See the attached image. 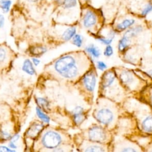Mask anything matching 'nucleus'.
<instances>
[{"instance_id":"f257e3e1","label":"nucleus","mask_w":152,"mask_h":152,"mask_svg":"<svg viewBox=\"0 0 152 152\" xmlns=\"http://www.w3.org/2000/svg\"><path fill=\"white\" fill-rule=\"evenodd\" d=\"M100 88L109 99L116 103L124 99L126 90L119 82L115 68L104 72L100 79Z\"/></svg>"},{"instance_id":"f03ea898","label":"nucleus","mask_w":152,"mask_h":152,"mask_svg":"<svg viewBox=\"0 0 152 152\" xmlns=\"http://www.w3.org/2000/svg\"><path fill=\"white\" fill-rule=\"evenodd\" d=\"M118 103L109 99L105 100L103 104L95 110L94 116L96 120L107 129L115 128V124L118 119L119 107Z\"/></svg>"},{"instance_id":"7ed1b4c3","label":"nucleus","mask_w":152,"mask_h":152,"mask_svg":"<svg viewBox=\"0 0 152 152\" xmlns=\"http://www.w3.org/2000/svg\"><path fill=\"white\" fill-rule=\"evenodd\" d=\"M118 78L126 91H141L145 87L143 80L140 78L132 71L125 68H115Z\"/></svg>"},{"instance_id":"20e7f679","label":"nucleus","mask_w":152,"mask_h":152,"mask_svg":"<svg viewBox=\"0 0 152 152\" xmlns=\"http://www.w3.org/2000/svg\"><path fill=\"white\" fill-rule=\"evenodd\" d=\"M54 68L60 75L68 79L77 77L80 72V67L77 59L70 55L58 58L55 62Z\"/></svg>"},{"instance_id":"39448f33","label":"nucleus","mask_w":152,"mask_h":152,"mask_svg":"<svg viewBox=\"0 0 152 152\" xmlns=\"http://www.w3.org/2000/svg\"><path fill=\"white\" fill-rule=\"evenodd\" d=\"M147 104H142L141 109L136 110L135 114L138 116V128L147 135L152 134V109Z\"/></svg>"},{"instance_id":"423d86ee","label":"nucleus","mask_w":152,"mask_h":152,"mask_svg":"<svg viewBox=\"0 0 152 152\" xmlns=\"http://www.w3.org/2000/svg\"><path fill=\"white\" fill-rule=\"evenodd\" d=\"M101 14L98 10L88 6L85 7L82 11L81 23L83 26L89 30H94L100 26Z\"/></svg>"},{"instance_id":"0eeeda50","label":"nucleus","mask_w":152,"mask_h":152,"mask_svg":"<svg viewBox=\"0 0 152 152\" xmlns=\"http://www.w3.org/2000/svg\"><path fill=\"white\" fill-rule=\"evenodd\" d=\"M88 137L92 142L102 144H109L113 139L112 135H110L109 129H107L99 125H94L89 128Z\"/></svg>"},{"instance_id":"6e6552de","label":"nucleus","mask_w":152,"mask_h":152,"mask_svg":"<svg viewBox=\"0 0 152 152\" xmlns=\"http://www.w3.org/2000/svg\"><path fill=\"white\" fill-rule=\"evenodd\" d=\"M62 141V138L58 132L48 131L43 135L41 142L43 146L46 148L55 149L61 144Z\"/></svg>"},{"instance_id":"1a4fd4ad","label":"nucleus","mask_w":152,"mask_h":152,"mask_svg":"<svg viewBox=\"0 0 152 152\" xmlns=\"http://www.w3.org/2000/svg\"><path fill=\"white\" fill-rule=\"evenodd\" d=\"M97 82V74L94 69L88 71L83 78V84L86 90L89 93H93L95 89Z\"/></svg>"},{"instance_id":"9d476101","label":"nucleus","mask_w":152,"mask_h":152,"mask_svg":"<svg viewBox=\"0 0 152 152\" xmlns=\"http://www.w3.org/2000/svg\"><path fill=\"white\" fill-rule=\"evenodd\" d=\"M113 147L118 148V149H116L115 151L122 152L141 151L138 145L135 144L134 142L129 141L128 140H123L119 141V142H114Z\"/></svg>"},{"instance_id":"9b49d317","label":"nucleus","mask_w":152,"mask_h":152,"mask_svg":"<svg viewBox=\"0 0 152 152\" xmlns=\"http://www.w3.org/2000/svg\"><path fill=\"white\" fill-rule=\"evenodd\" d=\"M135 23H136V20L134 18L126 17L122 19L118 23H117L115 24L114 28L117 33L124 32L128 28L134 26Z\"/></svg>"},{"instance_id":"f8f14e48","label":"nucleus","mask_w":152,"mask_h":152,"mask_svg":"<svg viewBox=\"0 0 152 152\" xmlns=\"http://www.w3.org/2000/svg\"><path fill=\"white\" fill-rule=\"evenodd\" d=\"M132 39L126 37L125 35H122V37L119 40L118 43V52L121 54H125L128 49L131 47Z\"/></svg>"},{"instance_id":"ddd939ff","label":"nucleus","mask_w":152,"mask_h":152,"mask_svg":"<svg viewBox=\"0 0 152 152\" xmlns=\"http://www.w3.org/2000/svg\"><path fill=\"white\" fill-rule=\"evenodd\" d=\"M144 30V26L141 24H137L134 25L131 28H128L126 31H124V35L126 37L133 39V38L137 37L138 34L142 33Z\"/></svg>"},{"instance_id":"4468645a","label":"nucleus","mask_w":152,"mask_h":152,"mask_svg":"<svg viewBox=\"0 0 152 152\" xmlns=\"http://www.w3.org/2000/svg\"><path fill=\"white\" fill-rule=\"evenodd\" d=\"M73 118L77 125H80L85 119L84 108L80 106H76L73 110Z\"/></svg>"},{"instance_id":"2eb2a0df","label":"nucleus","mask_w":152,"mask_h":152,"mask_svg":"<svg viewBox=\"0 0 152 152\" xmlns=\"http://www.w3.org/2000/svg\"><path fill=\"white\" fill-rule=\"evenodd\" d=\"M43 125L40 123H35L31 125L27 131V135L30 138L36 137L42 130Z\"/></svg>"},{"instance_id":"dca6fc26","label":"nucleus","mask_w":152,"mask_h":152,"mask_svg":"<svg viewBox=\"0 0 152 152\" xmlns=\"http://www.w3.org/2000/svg\"><path fill=\"white\" fill-rule=\"evenodd\" d=\"M22 70L28 75H33L35 74L36 71L33 66V64L28 59H25L22 66Z\"/></svg>"},{"instance_id":"f3484780","label":"nucleus","mask_w":152,"mask_h":152,"mask_svg":"<svg viewBox=\"0 0 152 152\" xmlns=\"http://www.w3.org/2000/svg\"><path fill=\"white\" fill-rule=\"evenodd\" d=\"M77 29L75 26H71L65 30L62 34V39L65 41H68L72 39L76 34Z\"/></svg>"},{"instance_id":"a211bd4d","label":"nucleus","mask_w":152,"mask_h":152,"mask_svg":"<svg viewBox=\"0 0 152 152\" xmlns=\"http://www.w3.org/2000/svg\"><path fill=\"white\" fill-rule=\"evenodd\" d=\"M86 52L89 53L93 58H98L101 55V52L99 48L94 44H90L86 47Z\"/></svg>"},{"instance_id":"6ab92c4d","label":"nucleus","mask_w":152,"mask_h":152,"mask_svg":"<svg viewBox=\"0 0 152 152\" xmlns=\"http://www.w3.org/2000/svg\"><path fill=\"white\" fill-rule=\"evenodd\" d=\"M104 144H92L89 145H88L86 148L84 150L85 151H93V152H103L105 151H107L104 148Z\"/></svg>"},{"instance_id":"aec40b11","label":"nucleus","mask_w":152,"mask_h":152,"mask_svg":"<svg viewBox=\"0 0 152 152\" xmlns=\"http://www.w3.org/2000/svg\"><path fill=\"white\" fill-rule=\"evenodd\" d=\"M152 12V0H150L141 8L140 12V17L144 18Z\"/></svg>"},{"instance_id":"412c9836","label":"nucleus","mask_w":152,"mask_h":152,"mask_svg":"<svg viewBox=\"0 0 152 152\" xmlns=\"http://www.w3.org/2000/svg\"><path fill=\"white\" fill-rule=\"evenodd\" d=\"M78 5V0H63L61 5L65 10H71Z\"/></svg>"},{"instance_id":"4be33fe9","label":"nucleus","mask_w":152,"mask_h":152,"mask_svg":"<svg viewBox=\"0 0 152 152\" xmlns=\"http://www.w3.org/2000/svg\"><path fill=\"white\" fill-rule=\"evenodd\" d=\"M11 0H0V9L4 13H8L11 8Z\"/></svg>"},{"instance_id":"5701e85b","label":"nucleus","mask_w":152,"mask_h":152,"mask_svg":"<svg viewBox=\"0 0 152 152\" xmlns=\"http://www.w3.org/2000/svg\"><path fill=\"white\" fill-rule=\"evenodd\" d=\"M144 95V102L147 104L152 109V86L151 88H148L147 91H145Z\"/></svg>"},{"instance_id":"b1692460","label":"nucleus","mask_w":152,"mask_h":152,"mask_svg":"<svg viewBox=\"0 0 152 152\" xmlns=\"http://www.w3.org/2000/svg\"><path fill=\"white\" fill-rule=\"evenodd\" d=\"M36 114L39 118L41 119L43 122L45 123H49L50 121V118L48 115H46L41 109L40 107H37L36 108Z\"/></svg>"},{"instance_id":"393cba45","label":"nucleus","mask_w":152,"mask_h":152,"mask_svg":"<svg viewBox=\"0 0 152 152\" xmlns=\"http://www.w3.org/2000/svg\"><path fill=\"white\" fill-rule=\"evenodd\" d=\"M97 39L98 41H99L101 43L104 45H111V43H112L113 40H114L113 38L112 37H109L107 36H98L96 38Z\"/></svg>"},{"instance_id":"a878e982","label":"nucleus","mask_w":152,"mask_h":152,"mask_svg":"<svg viewBox=\"0 0 152 152\" xmlns=\"http://www.w3.org/2000/svg\"><path fill=\"white\" fill-rule=\"evenodd\" d=\"M46 49L44 47H41V46L34 47V48H32L30 50L31 53L36 56L41 55L43 54L45 52H46Z\"/></svg>"},{"instance_id":"bb28decb","label":"nucleus","mask_w":152,"mask_h":152,"mask_svg":"<svg viewBox=\"0 0 152 152\" xmlns=\"http://www.w3.org/2000/svg\"><path fill=\"white\" fill-rule=\"evenodd\" d=\"M72 43L78 48H80L83 45V37L80 34H75L72 37Z\"/></svg>"},{"instance_id":"cd10ccee","label":"nucleus","mask_w":152,"mask_h":152,"mask_svg":"<svg viewBox=\"0 0 152 152\" xmlns=\"http://www.w3.org/2000/svg\"><path fill=\"white\" fill-rule=\"evenodd\" d=\"M36 102L40 108H43L44 109H46L48 108L49 103V102L43 97H38L36 99Z\"/></svg>"},{"instance_id":"c85d7f7f","label":"nucleus","mask_w":152,"mask_h":152,"mask_svg":"<svg viewBox=\"0 0 152 152\" xmlns=\"http://www.w3.org/2000/svg\"><path fill=\"white\" fill-rule=\"evenodd\" d=\"M113 49L112 45H106L103 51V55L106 57H110L113 55Z\"/></svg>"},{"instance_id":"c756f323","label":"nucleus","mask_w":152,"mask_h":152,"mask_svg":"<svg viewBox=\"0 0 152 152\" xmlns=\"http://www.w3.org/2000/svg\"><path fill=\"white\" fill-rule=\"evenodd\" d=\"M96 67L98 69L103 71H106L107 68V64L102 61H98L96 62Z\"/></svg>"},{"instance_id":"7c9ffc66","label":"nucleus","mask_w":152,"mask_h":152,"mask_svg":"<svg viewBox=\"0 0 152 152\" xmlns=\"http://www.w3.org/2000/svg\"><path fill=\"white\" fill-rule=\"evenodd\" d=\"M11 137V135L8 132L4 131L2 129H0V140H10Z\"/></svg>"},{"instance_id":"2f4dec72","label":"nucleus","mask_w":152,"mask_h":152,"mask_svg":"<svg viewBox=\"0 0 152 152\" xmlns=\"http://www.w3.org/2000/svg\"><path fill=\"white\" fill-rule=\"evenodd\" d=\"M7 58V52L6 50L0 47V63H2L5 61Z\"/></svg>"},{"instance_id":"473e14b6","label":"nucleus","mask_w":152,"mask_h":152,"mask_svg":"<svg viewBox=\"0 0 152 152\" xmlns=\"http://www.w3.org/2000/svg\"><path fill=\"white\" fill-rule=\"evenodd\" d=\"M13 151H15L10 147H7L4 145L0 146V152H13Z\"/></svg>"},{"instance_id":"72a5a7b5","label":"nucleus","mask_w":152,"mask_h":152,"mask_svg":"<svg viewBox=\"0 0 152 152\" xmlns=\"http://www.w3.org/2000/svg\"><path fill=\"white\" fill-rule=\"evenodd\" d=\"M5 24V17L3 14H0V28H2Z\"/></svg>"},{"instance_id":"f704fd0d","label":"nucleus","mask_w":152,"mask_h":152,"mask_svg":"<svg viewBox=\"0 0 152 152\" xmlns=\"http://www.w3.org/2000/svg\"><path fill=\"white\" fill-rule=\"evenodd\" d=\"M19 138H20V135L18 134H15L14 136L11 137L10 141H13V142H16L19 140Z\"/></svg>"},{"instance_id":"c9c22d12","label":"nucleus","mask_w":152,"mask_h":152,"mask_svg":"<svg viewBox=\"0 0 152 152\" xmlns=\"http://www.w3.org/2000/svg\"><path fill=\"white\" fill-rule=\"evenodd\" d=\"M40 61L39 59H37V58H32V63L33 64V65L34 66H37L39 64H40Z\"/></svg>"},{"instance_id":"e433bc0d","label":"nucleus","mask_w":152,"mask_h":152,"mask_svg":"<svg viewBox=\"0 0 152 152\" xmlns=\"http://www.w3.org/2000/svg\"><path fill=\"white\" fill-rule=\"evenodd\" d=\"M9 147L14 150V149H15V148H17V146L16 144H15V142H13V141H10V142H9Z\"/></svg>"},{"instance_id":"4c0bfd02","label":"nucleus","mask_w":152,"mask_h":152,"mask_svg":"<svg viewBox=\"0 0 152 152\" xmlns=\"http://www.w3.org/2000/svg\"><path fill=\"white\" fill-rule=\"evenodd\" d=\"M80 1L83 5H87L90 0H80Z\"/></svg>"},{"instance_id":"58836bf2","label":"nucleus","mask_w":152,"mask_h":152,"mask_svg":"<svg viewBox=\"0 0 152 152\" xmlns=\"http://www.w3.org/2000/svg\"><path fill=\"white\" fill-rule=\"evenodd\" d=\"M147 73L150 76H151V77H152V69H150V70L147 71Z\"/></svg>"},{"instance_id":"ea45409f","label":"nucleus","mask_w":152,"mask_h":152,"mask_svg":"<svg viewBox=\"0 0 152 152\" xmlns=\"http://www.w3.org/2000/svg\"><path fill=\"white\" fill-rule=\"evenodd\" d=\"M63 0H54V1H55L56 3H59V5H61V4L62 3Z\"/></svg>"}]
</instances>
